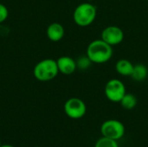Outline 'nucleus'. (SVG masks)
I'll use <instances>...</instances> for the list:
<instances>
[{
  "label": "nucleus",
  "instance_id": "4",
  "mask_svg": "<svg viewBox=\"0 0 148 147\" xmlns=\"http://www.w3.org/2000/svg\"><path fill=\"white\" fill-rule=\"evenodd\" d=\"M101 133L103 137L119 140L125 134V126L117 120H108L104 121L101 126Z\"/></svg>",
  "mask_w": 148,
  "mask_h": 147
},
{
  "label": "nucleus",
  "instance_id": "11",
  "mask_svg": "<svg viewBox=\"0 0 148 147\" xmlns=\"http://www.w3.org/2000/svg\"><path fill=\"white\" fill-rule=\"evenodd\" d=\"M148 76V68L142 63H137L134 67L131 77L135 81H143Z\"/></svg>",
  "mask_w": 148,
  "mask_h": 147
},
{
  "label": "nucleus",
  "instance_id": "10",
  "mask_svg": "<svg viewBox=\"0 0 148 147\" xmlns=\"http://www.w3.org/2000/svg\"><path fill=\"white\" fill-rule=\"evenodd\" d=\"M134 65L127 59H121L115 64L116 72L122 76H131Z\"/></svg>",
  "mask_w": 148,
  "mask_h": 147
},
{
  "label": "nucleus",
  "instance_id": "16",
  "mask_svg": "<svg viewBox=\"0 0 148 147\" xmlns=\"http://www.w3.org/2000/svg\"><path fill=\"white\" fill-rule=\"evenodd\" d=\"M1 147H14L10 145H3V146H1Z\"/></svg>",
  "mask_w": 148,
  "mask_h": 147
},
{
  "label": "nucleus",
  "instance_id": "7",
  "mask_svg": "<svg viewBox=\"0 0 148 147\" xmlns=\"http://www.w3.org/2000/svg\"><path fill=\"white\" fill-rule=\"evenodd\" d=\"M105 42L113 46H116L122 42L124 39L123 30L115 25H110L106 27L101 32V38Z\"/></svg>",
  "mask_w": 148,
  "mask_h": 147
},
{
  "label": "nucleus",
  "instance_id": "8",
  "mask_svg": "<svg viewBox=\"0 0 148 147\" xmlns=\"http://www.w3.org/2000/svg\"><path fill=\"white\" fill-rule=\"evenodd\" d=\"M57 67L59 73H62L65 75H69L75 73L77 68L76 61H75L72 57L68 55H63L59 57L56 60Z\"/></svg>",
  "mask_w": 148,
  "mask_h": 147
},
{
  "label": "nucleus",
  "instance_id": "18",
  "mask_svg": "<svg viewBox=\"0 0 148 147\" xmlns=\"http://www.w3.org/2000/svg\"><path fill=\"white\" fill-rule=\"evenodd\" d=\"M35 147H41V146H35Z\"/></svg>",
  "mask_w": 148,
  "mask_h": 147
},
{
  "label": "nucleus",
  "instance_id": "2",
  "mask_svg": "<svg viewBox=\"0 0 148 147\" xmlns=\"http://www.w3.org/2000/svg\"><path fill=\"white\" fill-rule=\"evenodd\" d=\"M59 73L56 60L48 58L38 62L33 69L35 78L39 81H49L55 79Z\"/></svg>",
  "mask_w": 148,
  "mask_h": 147
},
{
  "label": "nucleus",
  "instance_id": "9",
  "mask_svg": "<svg viewBox=\"0 0 148 147\" xmlns=\"http://www.w3.org/2000/svg\"><path fill=\"white\" fill-rule=\"evenodd\" d=\"M46 35L51 42H59L63 38L65 35V29L61 23L55 22L48 26L46 29Z\"/></svg>",
  "mask_w": 148,
  "mask_h": 147
},
{
  "label": "nucleus",
  "instance_id": "15",
  "mask_svg": "<svg viewBox=\"0 0 148 147\" xmlns=\"http://www.w3.org/2000/svg\"><path fill=\"white\" fill-rule=\"evenodd\" d=\"M9 16V10L8 8L0 3V24L3 23V22H5L7 20Z\"/></svg>",
  "mask_w": 148,
  "mask_h": 147
},
{
  "label": "nucleus",
  "instance_id": "14",
  "mask_svg": "<svg viewBox=\"0 0 148 147\" xmlns=\"http://www.w3.org/2000/svg\"><path fill=\"white\" fill-rule=\"evenodd\" d=\"M93 62H91V60L88 57V55H82L81 57H79V59L76 61V66L77 68L81 69V70H87L90 65Z\"/></svg>",
  "mask_w": 148,
  "mask_h": 147
},
{
  "label": "nucleus",
  "instance_id": "3",
  "mask_svg": "<svg viewBox=\"0 0 148 147\" xmlns=\"http://www.w3.org/2000/svg\"><path fill=\"white\" fill-rule=\"evenodd\" d=\"M97 15L96 7L90 3H82L77 5L73 13V19L76 25L87 27L94 23Z\"/></svg>",
  "mask_w": 148,
  "mask_h": 147
},
{
  "label": "nucleus",
  "instance_id": "13",
  "mask_svg": "<svg viewBox=\"0 0 148 147\" xmlns=\"http://www.w3.org/2000/svg\"><path fill=\"white\" fill-rule=\"evenodd\" d=\"M95 147H119V145L117 143V140L102 136V138L99 139L96 141Z\"/></svg>",
  "mask_w": 148,
  "mask_h": 147
},
{
  "label": "nucleus",
  "instance_id": "6",
  "mask_svg": "<svg viewBox=\"0 0 148 147\" xmlns=\"http://www.w3.org/2000/svg\"><path fill=\"white\" fill-rule=\"evenodd\" d=\"M64 112L69 118L72 120H79L86 114L87 107L82 100L76 97H72L65 102Z\"/></svg>",
  "mask_w": 148,
  "mask_h": 147
},
{
  "label": "nucleus",
  "instance_id": "17",
  "mask_svg": "<svg viewBox=\"0 0 148 147\" xmlns=\"http://www.w3.org/2000/svg\"><path fill=\"white\" fill-rule=\"evenodd\" d=\"M1 146H2V144H1V140H0V147H1Z\"/></svg>",
  "mask_w": 148,
  "mask_h": 147
},
{
  "label": "nucleus",
  "instance_id": "5",
  "mask_svg": "<svg viewBox=\"0 0 148 147\" xmlns=\"http://www.w3.org/2000/svg\"><path fill=\"white\" fill-rule=\"evenodd\" d=\"M104 93L107 99L112 102H120L126 94V86L119 79L109 80L104 88Z\"/></svg>",
  "mask_w": 148,
  "mask_h": 147
},
{
  "label": "nucleus",
  "instance_id": "12",
  "mask_svg": "<svg viewBox=\"0 0 148 147\" xmlns=\"http://www.w3.org/2000/svg\"><path fill=\"white\" fill-rule=\"evenodd\" d=\"M121 107L126 110H132L137 105V98L134 94L130 93H126L121 101H120Z\"/></svg>",
  "mask_w": 148,
  "mask_h": 147
},
{
  "label": "nucleus",
  "instance_id": "1",
  "mask_svg": "<svg viewBox=\"0 0 148 147\" xmlns=\"http://www.w3.org/2000/svg\"><path fill=\"white\" fill-rule=\"evenodd\" d=\"M112 46L105 42L102 39L92 41L88 48L86 55L93 63L101 64L108 62L113 56Z\"/></svg>",
  "mask_w": 148,
  "mask_h": 147
}]
</instances>
